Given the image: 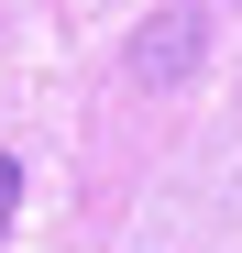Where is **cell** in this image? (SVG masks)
Listing matches in <instances>:
<instances>
[{
  "mask_svg": "<svg viewBox=\"0 0 242 253\" xmlns=\"http://www.w3.org/2000/svg\"><path fill=\"white\" fill-rule=\"evenodd\" d=\"M11 198H22V165H11V154H0V220H11Z\"/></svg>",
  "mask_w": 242,
  "mask_h": 253,
  "instance_id": "6da1fadb",
  "label": "cell"
}]
</instances>
